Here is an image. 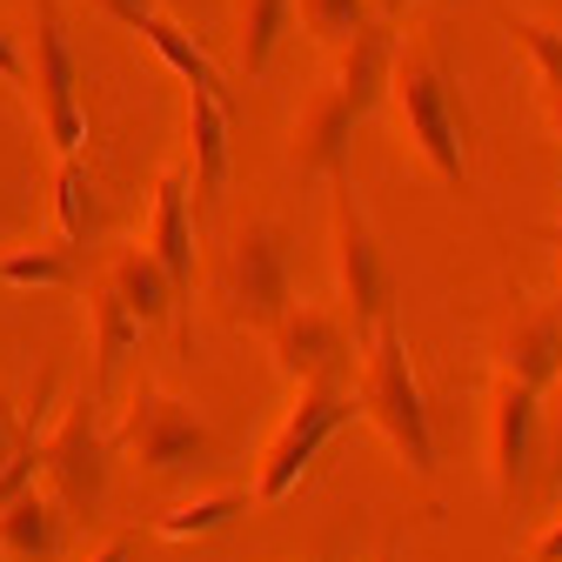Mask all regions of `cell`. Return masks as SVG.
I'll return each mask as SVG.
<instances>
[{"mask_svg": "<svg viewBox=\"0 0 562 562\" xmlns=\"http://www.w3.org/2000/svg\"><path fill=\"white\" fill-rule=\"evenodd\" d=\"M536 436H542V389L496 375V395H488V475H496L503 509L516 503V488L536 462Z\"/></svg>", "mask_w": 562, "mask_h": 562, "instance_id": "30bf717a", "label": "cell"}, {"mask_svg": "<svg viewBox=\"0 0 562 562\" xmlns=\"http://www.w3.org/2000/svg\"><path fill=\"white\" fill-rule=\"evenodd\" d=\"M402 140L429 161L449 188L469 181V155H462V121H456V94H449V67L422 47V41H395V67H389V94Z\"/></svg>", "mask_w": 562, "mask_h": 562, "instance_id": "7a4b0ae2", "label": "cell"}, {"mask_svg": "<svg viewBox=\"0 0 562 562\" xmlns=\"http://www.w3.org/2000/svg\"><path fill=\"white\" fill-rule=\"evenodd\" d=\"M94 408H101V395H75V402H67V415L41 436V482L67 503V516H101V503H108L114 442L101 436Z\"/></svg>", "mask_w": 562, "mask_h": 562, "instance_id": "52a82bcc", "label": "cell"}, {"mask_svg": "<svg viewBox=\"0 0 562 562\" xmlns=\"http://www.w3.org/2000/svg\"><path fill=\"white\" fill-rule=\"evenodd\" d=\"M101 281H108V289L134 308V322L140 328H155V322H168L175 308H181V295H175V281H168V268L148 255V248H114V261L101 268Z\"/></svg>", "mask_w": 562, "mask_h": 562, "instance_id": "2e32d148", "label": "cell"}, {"mask_svg": "<svg viewBox=\"0 0 562 562\" xmlns=\"http://www.w3.org/2000/svg\"><path fill=\"white\" fill-rule=\"evenodd\" d=\"M555 248H562V228H555Z\"/></svg>", "mask_w": 562, "mask_h": 562, "instance_id": "836d02e7", "label": "cell"}, {"mask_svg": "<svg viewBox=\"0 0 562 562\" xmlns=\"http://www.w3.org/2000/svg\"><path fill=\"white\" fill-rule=\"evenodd\" d=\"M542 108H549V127L562 134V81H555V88H542Z\"/></svg>", "mask_w": 562, "mask_h": 562, "instance_id": "4dcf8cb0", "label": "cell"}, {"mask_svg": "<svg viewBox=\"0 0 562 562\" xmlns=\"http://www.w3.org/2000/svg\"><path fill=\"white\" fill-rule=\"evenodd\" d=\"M215 295H222L228 315L248 322V328H268L281 308H289V261H281L274 228L235 235V248H228V261H222V274H215Z\"/></svg>", "mask_w": 562, "mask_h": 562, "instance_id": "9c48e42d", "label": "cell"}, {"mask_svg": "<svg viewBox=\"0 0 562 562\" xmlns=\"http://www.w3.org/2000/svg\"><path fill=\"white\" fill-rule=\"evenodd\" d=\"M395 21L389 14H375V21H362L356 34H348L341 47H335V88H341V101L356 108V121H369L375 108H382V94H389V67H395Z\"/></svg>", "mask_w": 562, "mask_h": 562, "instance_id": "7c38bea8", "label": "cell"}, {"mask_svg": "<svg viewBox=\"0 0 562 562\" xmlns=\"http://www.w3.org/2000/svg\"><path fill=\"white\" fill-rule=\"evenodd\" d=\"M88 228H94V188H88V168H81V155H60L54 161V241H88Z\"/></svg>", "mask_w": 562, "mask_h": 562, "instance_id": "44dd1931", "label": "cell"}, {"mask_svg": "<svg viewBox=\"0 0 562 562\" xmlns=\"http://www.w3.org/2000/svg\"><path fill=\"white\" fill-rule=\"evenodd\" d=\"M94 8H101V14H114L121 27H140V21L155 14V0H94Z\"/></svg>", "mask_w": 562, "mask_h": 562, "instance_id": "4316f807", "label": "cell"}, {"mask_svg": "<svg viewBox=\"0 0 562 562\" xmlns=\"http://www.w3.org/2000/svg\"><path fill=\"white\" fill-rule=\"evenodd\" d=\"M555 369H562V315H529L503 335V375L509 382L549 389Z\"/></svg>", "mask_w": 562, "mask_h": 562, "instance_id": "e0dca14e", "label": "cell"}, {"mask_svg": "<svg viewBox=\"0 0 562 562\" xmlns=\"http://www.w3.org/2000/svg\"><path fill=\"white\" fill-rule=\"evenodd\" d=\"M188 194L194 207H215L228 188V94L188 88Z\"/></svg>", "mask_w": 562, "mask_h": 562, "instance_id": "4fadbf2b", "label": "cell"}, {"mask_svg": "<svg viewBox=\"0 0 562 562\" xmlns=\"http://www.w3.org/2000/svg\"><path fill=\"white\" fill-rule=\"evenodd\" d=\"M542 415H549V442H555V456H562V369H555V382L542 389Z\"/></svg>", "mask_w": 562, "mask_h": 562, "instance_id": "f1b7e54d", "label": "cell"}, {"mask_svg": "<svg viewBox=\"0 0 562 562\" xmlns=\"http://www.w3.org/2000/svg\"><path fill=\"white\" fill-rule=\"evenodd\" d=\"M348 140H356V108H348L341 88L328 81V88L302 108V121H295L289 161H295L302 175H348Z\"/></svg>", "mask_w": 562, "mask_h": 562, "instance_id": "9a60e30c", "label": "cell"}, {"mask_svg": "<svg viewBox=\"0 0 562 562\" xmlns=\"http://www.w3.org/2000/svg\"><path fill=\"white\" fill-rule=\"evenodd\" d=\"M88 335H94V375H101V389L114 382V369H121V356H127V348H134L140 335H148V328L134 322V308H127V302L108 289L101 274L88 281Z\"/></svg>", "mask_w": 562, "mask_h": 562, "instance_id": "ac0fdd59", "label": "cell"}, {"mask_svg": "<svg viewBox=\"0 0 562 562\" xmlns=\"http://www.w3.org/2000/svg\"><path fill=\"white\" fill-rule=\"evenodd\" d=\"M289 21H295V0H241V75H268Z\"/></svg>", "mask_w": 562, "mask_h": 562, "instance_id": "7402d4cb", "label": "cell"}, {"mask_svg": "<svg viewBox=\"0 0 562 562\" xmlns=\"http://www.w3.org/2000/svg\"><path fill=\"white\" fill-rule=\"evenodd\" d=\"M328 194H335V281H341V322H348V335H356V348H362V335L375 328V322H389L395 308V289H389V261H382V248H375V228H369V215H362V201H356V188H348V175H328Z\"/></svg>", "mask_w": 562, "mask_h": 562, "instance_id": "8992f818", "label": "cell"}, {"mask_svg": "<svg viewBox=\"0 0 562 562\" xmlns=\"http://www.w3.org/2000/svg\"><path fill=\"white\" fill-rule=\"evenodd\" d=\"M134 34H140V41H148V47H155V54H161V60L175 67V75L188 81V88H215V94H228V81H222V67H215V60H207V47H201L194 34H181V27H175V21H168L161 8H155L148 21H140Z\"/></svg>", "mask_w": 562, "mask_h": 562, "instance_id": "d6986e66", "label": "cell"}, {"mask_svg": "<svg viewBox=\"0 0 562 562\" xmlns=\"http://www.w3.org/2000/svg\"><path fill=\"white\" fill-rule=\"evenodd\" d=\"M148 475H181V469H207L215 462V429L201 422L194 402L140 382L121 408V436H114Z\"/></svg>", "mask_w": 562, "mask_h": 562, "instance_id": "5b68a950", "label": "cell"}, {"mask_svg": "<svg viewBox=\"0 0 562 562\" xmlns=\"http://www.w3.org/2000/svg\"><path fill=\"white\" fill-rule=\"evenodd\" d=\"M140 248L168 268L175 295L188 302L194 295V194H188V175L181 168H168L155 181V207H148V235H140Z\"/></svg>", "mask_w": 562, "mask_h": 562, "instance_id": "8fae6325", "label": "cell"}, {"mask_svg": "<svg viewBox=\"0 0 562 562\" xmlns=\"http://www.w3.org/2000/svg\"><path fill=\"white\" fill-rule=\"evenodd\" d=\"M295 21H302V34H308V41L341 47L362 21H375V0H295Z\"/></svg>", "mask_w": 562, "mask_h": 562, "instance_id": "cb8c5ba5", "label": "cell"}, {"mask_svg": "<svg viewBox=\"0 0 562 562\" xmlns=\"http://www.w3.org/2000/svg\"><path fill=\"white\" fill-rule=\"evenodd\" d=\"M88 562H127V542H108V549H94Z\"/></svg>", "mask_w": 562, "mask_h": 562, "instance_id": "d6a6232c", "label": "cell"}, {"mask_svg": "<svg viewBox=\"0 0 562 562\" xmlns=\"http://www.w3.org/2000/svg\"><path fill=\"white\" fill-rule=\"evenodd\" d=\"M503 27H509V34H516V47L536 60V81H542V88H555V81H562V27L529 21V14H503Z\"/></svg>", "mask_w": 562, "mask_h": 562, "instance_id": "d4e9b609", "label": "cell"}, {"mask_svg": "<svg viewBox=\"0 0 562 562\" xmlns=\"http://www.w3.org/2000/svg\"><path fill=\"white\" fill-rule=\"evenodd\" d=\"M362 375H356V408L389 436V449L415 469V475H436V422H429V395H422V375H415V356L408 341L389 322H375L362 335Z\"/></svg>", "mask_w": 562, "mask_h": 562, "instance_id": "6da1fadb", "label": "cell"}, {"mask_svg": "<svg viewBox=\"0 0 562 562\" xmlns=\"http://www.w3.org/2000/svg\"><path fill=\"white\" fill-rule=\"evenodd\" d=\"M27 108L47 134L54 161L88 148V114H81V67H75V41L60 27V0H34V41H27Z\"/></svg>", "mask_w": 562, "mask_h": 562, "instance_id": "3957f363", "label": "cell"}, {"mask_svg": "<svg viewBox=\"0 0 562 562\" xmlns=\"http://www.w3.org/2000/svg\"><path fill=\"white\" fill-rule=\"evenodd\" d=\"M67 503L54 496L47 482L21 488L14 503H0V555H14V562H54L67 549Z\"/></svg>", "mask_w": 562, "mask_h": 562, "instance_id": "5bb4252c", "label": "cell"}, {"mask_svg": "<svg viewBox=\"0 0 562 562\" xmlns=\"http://www.w3.org/2000/svg\"><path fill=\"white\" fill-rule=\"evenodd\" d=\"M67 281H75V248L67 241L0 255V289H67Z\"/></svg>", "mask_w": 562, "mask_h": 562, "instance_id": "603a6c76", "label": "cell"}, {"mask_svg": "<svg viewBox=\"0 0 562 562\" xmlns=\"http://www.w3.org/2000/svg\"><path fill=\"white\" fill-rule=\"evenodd\" d=\"M356 422V389L348 382H302L295 408L281 415V429L268 436L261 462H255V503H281L295 496V482L308 475V462Z\"/></svg>", "mask_w": 562, "mask_h": 562, "instance_id": "277c9868", "label": "cell"}, {"mask_svg": "<svg viewBox=\"0 0 562 562\" xmlns=\"http://www.w3.org/2000/svg\"><path fill=\"white\" fill-rule=\"evenodd\" d=\"M241 509H248V488H215V496H194V503H175V509H161L148 529H155L161 542H201V536L228 529Z\"/></svg>", "mask_w": 562, "mask_h": 562, "instance_id": "ffe728a7", "label": "cell"}, {"mask_svg": "<svg viewBox=\"0 0 562 562\" xmlns=\"http://www.w3.org/2000/svg\"><path fill=\"white\" fill-rule=\"evenodd\" d=\"M0 75H8V81H27V47H21L8 27H0Z\"/></svg>", "mask_w": 562, "mask_h": 562, "instance_id": "83f0119b", "label": "cell"}, {"mask_svg": "<svg viewBox=\"0 0 562 562\" xmlns=\"http://www.w3.org/2000/svg\"><path fill=\"white\" fill-rule=\"evenodd\" d=\"M536 562H562V516L542 529V542H536Z\"/></svg>", "mask_w": 562, "mask_h": 562, "instance_id": "f546056e", "label": "cell"}, {"mask_svg": "<svg viewBox=\"0 0 562 562\" xmlns=\"http://www.w3.org/2000/svg\"><path fill=\"white\" fill-rule=\"evenodd\" d=\"M268 348H274V369L289 382H348V362H356V335H348L341 315L289 302L268 322Z\"/></svg>", "mask_w": 562, "mask_h": 562, "instance_id": "ba28073f", "label": "cell"}, {"mask_svg": "<svg viewBox=\"0 0 562 562\" xmlns=\"http://www.w3.org/2000/svg\"><path fill=\"white\" fill-rule=\"evenodd\" d=\"M408 8H422V0H375V14H389V21H395V14H408Z\"/></svg>", "mask_w": 562, "mask_h": 562, "instance_id": "1f68e13d", "label": "cell"}, {"mask_svg": "<svg viewBox=\"0 0 562 562\" xmlns=\"http://www.w3.org/2000/svg\"><path fill=\"white\" fill-rule=\"evenodd\" d=\"M34 436H41V422H21V408L0 395V462H8L21 442H34Z\"/></svg>", "mask_w": 562, "mask_h": 562, "instance_id": "484cf974", "label": "cell"}]
</instances>
